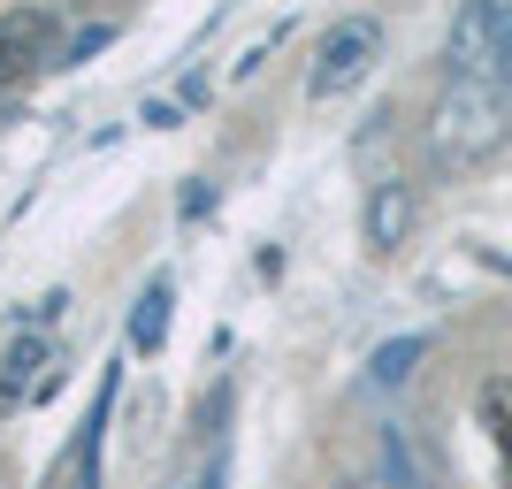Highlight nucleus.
I'll use <instances>...</instances> for the list:
<instances>
[{
  "mask_svg": "<svg viewBox=\"0 0 512 489\" xmlns=\"http://www.w3.org/2000/svg\"><path fill=\"white\" fill-rule=\"evenodd\" d=\"M482 421H490V436H497V459H505V489H512V375H497V383L482 390Z\"/></svg>",
  "mask_w": 512,
  "mask_h": 489,
  "instance_id": "6e6552de",
  "label": "nucleus"
},
{
  "mask_svg": "<svg viewBox=\"0 0 512 489\" xmlns=\"http://www.w3.org/2000/svg\"><path fill=\"white\" fill-rule=\"evenodd\" d=\"M107 39H115V31H107V23H92V31H77V39H62V46H54V62H85V54H100Z\"/></svg>",
  "mask_w": 512,
  "mask_h": 489,
  "instance_id": "9b49d317",
  "label": "nucleus"
},
{
  "mask_svg": "<svg viewBox=\"0 0 512 489\" xmlns=\"http://www.w3.org/2000/svg\"><path fill=\"white\" fill-rule=\"evenodd\" d=\"M413 360H428V337H390L383 352L367 360V383H375V390H398L413 375Z\"/></svg>",
  "mask_w": 512,
  "mask_h": 489,
  "instance_id": "0eeeda50",
  "label": "nucleus"
},
{
  "mask_svg": "<svg viewBox=\"0 0 512 489\" xmlns=\"http://www.w3.org/2000/svg\"><path fill=\"white\" fill-rule=\"evenodd\" d=\"M505 138H512L505 85L451 77L444 100H436V115H428V161H444V169H474V161H490Z\"/></svg>",
  "mask_w": 512,
  "mask_h": 489,
  "instance_id": "f257e3e1",
  "label": "nucleus"
},
{
  "mask_svg": "<svg viewBox=\"0 0 512 489\" xmlns=\"http://www.w3.org/2000/svg\"><path fill=\"white\" fill-rule=\"evenodd\" d=\"M360 230H367V245H375V253H390V245H406V230H413V192L398 184V176L367 192V214H360Z\"/></svg>",
  "mask_w": 512,
  "mask_h": 489,
  "instance_id": "20e7f679",
  "label": "nucleus"
},
{
  "mask_svg": "<svg viewBox=\"0 0 512 489\" xmlns=\"http://www.w3.org/2000/svg\"><path fill=\"white\" fill-rule=\"evenodd\" d=\"M169 306H176V283L153 276L146 298H138V314H130V344H138V352H161V337H169Z\"/></svg>",
  "mask_w": 512,
  "mask_h": 489,
  "instance_id": "423d86ee",
  "label": "nucleus"
},
{
  "mask_svg": "<svg viewBox=\"0 0 512 489\" xmlns=\"http://www.w3.org/2000/svg\"><path fill=\"white\" fill-rule=\"evenodd\" d=\"M444 62L451 77H482V85L512 92V0H459Z\"/></svg>",
  "mask_w": 512,
  "mask_h": 489,
  "instance_id": "f03ea898",
  "label": "nucleus"
},
{
  "mask_svg": "<svg viewBox=\"0 0 512 489\" xmlns=\"http://www.w3.org/2000/svg\"><path fill=\"white\" fill-rule=\"evenodd\" d=\"M31 62H39V54H31L23 39H8V31H0V92L23 85V77H31Z\"/></svg>",
  "mask_w": 512,
  "mask_h": 489,
  "instance_id": "9d476101",
  "label": "nucleus"
},
{
  "mask_svg": "<svg viewBox=\"0 0 512 489\" xmlns=\"http://www.w3.org/2000/svg\"><path fill=\"white\" fill-rule=\"evenodd\" d=\"M46 367H54V344L46 337H16L0 352V398H23L31 383H46Z\"/></svg>",
  "mask_w": 512,
  "mask_h": 489,
  "instance_id": "39448f33",
  "label": "nucleus"
},
{
  "mask_svg": "<svg viewBox=\"0 0 512 489\" xmlns=\"http://www.w3.org/2000/svg\"><path fill=\"white\" fill-rule=\"evenodd\" d=\"M375 62H383V23H375V16H344V23H329L306 92H314V100H344L352 85H367V69H375Z\"/></svg>",
  "mask_w": 512,
  "mask_h": 489,
  "instance_id": "7ed1b4c3",
  "label": "nucleus"
},
{
  "mask_svg": "<svg viewBox=\"0 0 512 489\" xmlns=\"http://www.w3.org/2000/svg\"><path fill=\"white\" fill-rule=\"evenodd\" d=\"M383 467H390V482H398V489H428V482H421V467H413V451H406V436H398V428H390V436H383Z\"/></svg>",
  "mask_w": 512,
  "mask_h": 489,
  "instance_id": "1a4fd4ad",
  "label": "nucleus"
},
{
  "mask_svg": "<svg viewBox=\"0 0 512 489\" xmlns=\"http://www.w3.org/2000/svg\"><path fill=\"white\" fill-rule=\"evenodd\" d=\"M184 489H222V474H199V482H184Z\"/></svg>",
  "mask_w": 512,
  "mask_h": 489,
  "instance_id": "f8f14e48",
  "label": "nucleus"
}]
</instances>
